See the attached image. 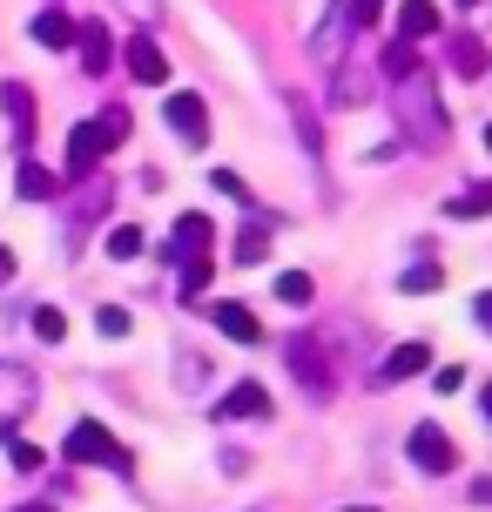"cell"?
Wrapping results in <instances>:
<instances>
[{
    "instance_id": "obj_1",
    "label": "cell",
    "mask_w": 492,
    "mask_h": 512,
    "mask_svg": "<svg viewBox=\"0 0 492 512\" xmlns=\"http://www.w3.org/2000/svg\"><path fill=\"white\" fill-rule=\"evenodd\" d=\"M129 142V108H95L88 122L68 128V176H88L102 155H115Z\"/></svg>"
},
{
    "instance_id": "obj_2",
    "label": "cell",
    "mask_w": 492,
    "mask_h": 512,
    "mask_svg": "<svg viewBox=\"0 0 492 512\" xmlns=\"http://www.w3.org/2000/svg\"><path fill=\"white\" fill-rule=\"evenodd\" d=\"M61 459L68 465H102V472H129V445L108 432V425H95V418H75L68 425V438H61Z\"/></svg>"
},
{
    "instance_id": "obj_3",
    "label": "cell",
    "mask_w": 492,
    "mask_h": 512,
    "mask_svg": "<svg viewBox=\"0 0 492 512\" xmlns=\"http://www.w3.org/2000/svg\"><path fill=\"white\" fill-rule=\"evenodd\" d=\"M284 364H290V378L304 384L311 398H331L337 371H331V351H324V337H317V331H290L284 337Z\"/></svg>"
},
{
    "instance_id": "obj_4",
    "label": "cell",
    "mask_w": 492,
    "mask_h": 512,
    "mask_svg": "<svg viewBox=\"0 0 492 512\" xmlns=\"http://www.w3.org/2000/svg\"><path fill=\"white\" fill-rule=\"evenodd\" d=\"M398 95H405V128H412L425 149H439V142H445V122H439V108H432V81L412 75V81H398Z\"/></svg>"
},
{
    "instance_id": "obj_5",
    "label": "cell",
    "mask_w": 492,
    "mask_h": 512,
    "mask_svg": "<svg viewBox=\"0 0 492 512\" xmlns=\"http://www.w3.org/2000/svg\"><path fill=\"white\" fill-rule=\"evenodd\" d=\"M34 398H41L34 391V371L27 364H0V432H14L27 411H34Z\"/></svg>"
},
{
    "instance_id": "obj_6",
    "label": "cell",
    "mask_w": 492,
    "mask_h": 512,
    "mask_svg": "<svg viewBox=\"0 0 492 512\" xmlns=\"http://www.w3.org/2000/svg\"><path fill=\"white\" fill-rule=\"evenodd\" d=\"M405 452H412L418 472H452V465H459V445H452V438H445L439 425H412Z\"/></svg>"
},
{
    "instance_id": "obj_7",
    "label": "cell",
    "mask_w": 492,
    "mask_h": 512,
    "mask_svg": "<svg viewBox=\"0 0 492 512\" xmlns=\"http://www.w3.org/2000/svg\"><path fill=\"white\" fill-rule=\"evenodd\" d=\"M162 115H169V128L182 135V149H203V142H209V108H203V95H189V88H182V95H169V108H162Z\"/></svg>"
},
{
    "instance_id": "obj_8",
    "label": "cell",
    "mask_w": 492,
    "mask_h": 512,
    "mask_svg": "<svg viewBox=\"0 0 492 512\" xmlns=\"http://www.w3.org/2000/svg\"><path fill=\"white\" fill-rule=\"evenodd\" d=\"M236 418H270V391H263L257 378L230 384V391L216 398V425H236Z\"/></svg>"
},
{
    "instance_id": "obj_9",
    "label": "cell",
    "mask_w": 492,
    "mask_h": 512,
    "mask_svg": "<svg viewBox=\"0 0 492 512\" xmlns=\"http://www.w3.org/2000/svg\"><path fill=\"white\" fill-rule=\"evenodd\" d=\"M432 34H445V14H439V0H405L398 7V41H432Z\"/></svg>"
},
{
    "instance_id": "obj_10",
    "label": "cell",
    "mask_w": 492,
    "mask_h": 512,
    "mask_svg": "<svg viewBox=\"0 0 492 512\" xmlns=\"http://www.w3.org/2000/svg\"><path fill=\"white\" fill-rule=\"evenodd\" d=\"M209 216H196V209H189V216H176V236H169V263H196V256H209Z\"/></svg>"
},
{
    "instance_id": "obj_11",
    "label": "cell",
    "mask_w": 492,
    "mask_h": 512,
    "mask_svg": "<svg viewBox=\"0 0 492 512\" xmlns=\"http://www.w3.org/2000/svg\"><path fill=\"white\" fill-rule=\"evenodd\" d=\"M122 61H129V75L142 81V88H162V81H169V61H162V48L149 34H135L129 48H122Z\"/></svg>"
},
{
    "instance_id": "obj_12",
    "label": "cell",
    "mask_w": 492,
    "mask_h": 512,
    "mask_svg": "<svg viewBox=\"0 0 492 512\" xmlns=\"http://www.w3.org/2000/svg\"><path fill=\"white\" fill-rule=\"evenodd\" d=\"M0 108H7V122H14V142H34V88L27 81H0Z\"/></svg>"
},
{
    "instance_id": "obj_13",
    "label": "cell",
    "mask_w": 492,
    "mask_h": 512,
    "mask_svg": "<svg viewBox=\"0 0 492 512\" xmlns=\"http://www.w3.org/2000/svg\"><path fill=\"white\" fill-rule=\"evenodd\" d=\"M75 48H81V68H88V75H108V68H115V41H108L102 21H81L75 27Z\"/></svg>"
},
{
    "instance_id": "obj_14",
    "label": "cell",
    "mask_w": 492,
    "mask_h": 512,
    "mask_svg": "<svg viewBox=\"0 0 492 512\" xmlns=\"http://www.w3.org/2000/svg\"><path fill=\"white\" fill-rule=\"evenodd\" d=\"M209 324L230 337V344H257V337H263V324H257V310H250V304H209Z\"/></svg>"
},
{
    "instance_id": "obj_15",
    "label": "cell",
    "mask_w": 492,
    "mask_h": 512,
    "mask_svg": "<svg viewBox=\"0 0 492 512\" xmlns=\"http://www.w3.org/2000/svg\"><path fill=\"white\" fill-rule=\"evenodd\" d=\"M418 371H432V344H398L385 364H378V384H405V378H418Z\"/></svg>"
},
{
    "instance_id": "obj_16",
    "label": "cell",
    "mask_w": 492,
    "mask_h": 512,
    "mask_svg": "<svg viewBox=\"0 0 492 512\" xmlns=\"http://www.w3.org/2000/svg\"><path fill=\"white\" fill-rule=\"evenodd\" d=\"M34 41L54 48V54H68V48H75V21H68L61 7H41V14H34Z\"/></svg>"
},
{
    "instance_id": "obj_17",
    "label": "cell",
    "mask_w": 492,
    "mask_h": 512,
    "mask_svg": "<svg viewBox=\"0 0 492 512\" xmlns=\"http://www.w3.org/2000/svg\"><path fill=\"white\" fill-rule=\"evenodd\" d=\"M378 75H385L391 88H398V81H412V75H425V68H418V48H412V41H391V48L378 54Z\"/></svg>"
},
{
    "instance_id": "obj_18",
    "label": "cell",
    "mask_w": 492,
    "mask_h": 512,
    "mask_svg": "<svg viewBox=\"0 0 492 512\" xmlns=\"http://www.w3.org/2000/svg\"><path fill=\"white\" fill-rule=\"evenodd\" d=\"M466 216H492V182H472L445 203V223H466Z\"/></svg>"
},
{
    "instance_id": "obj_19",
    "label": "cell",
    "mask_w": 492,
    "mask_h": 512,
    "mask_svg": "<svg viewBox=\"0 0 492 512\" xmlns=\"http://www.w3.org/2000/svg\"><path fill=\"white\" fill-rule=\"evenodd\" d=\"M284 108H290V122H297V135H304V149H311V155H324V128H317V108L304 102L297 88L284 95Z\"/></svg>"
},
{
    "instance_id": "obj_20",
    "label": "cell",
    "mask_w": 492,
    "mask_h": 512,
    "mask_svg": "<svg viewBox=\"0 0 492 512\" xmlns=\"http://www.w3.org/2000/svg\"><path fill=\"white\" fill-rule=\"evenodd\" d=\"M452 75H466V81L486 75V48H479L472 34H452Z\"/></svg>"
},
{
    "instance_id": "obj_21",
    "label": "cell",
    "mask_w": 492,
    "mask_h": 512,
    "mask_svg": "<svg viewBox=\"0 0 492 512\" xmlns=\"http://www.w3.org/2000/svg\"><path fill=\"white\" fill-rule=\"evenodd\" d=\"M439 270H432V263H412V270H405V277H398V290H405V297H432V290H439Z\"/></svg>"
},
{
    "instance_id": "obj_22",
    "label": "cell",
    "mask_w": 492,
    "mask_h": 512,
    "mask_svg": "<svg viewBox=\"0 0 492 512\" xmlns=\"http://www.w3.org/2000/svg\"><path fill=\"white\" fill-rule=\"evenodd\" d=\"M34 337H41V344H61V337H68V317L54 304H34Z\"/></svg>"
},
{
    "instance_id": "obj_23",
    "label": "cell",
    "mask_w": 492,
    "mask_h": 512,
    "mask_svg": "<svg viewBox=\"0 0 492 512\" xmlns=\"http://www.w3.org/2000/svg\"><path fill=\"white\" fill-rule=\"evenodd\" d=\"M108 256H115V263L142 256V230H135V223H115V230H108Z\"/></svg>"
},
{
    "instance_id": "obj_24",
    "label": "cell",
    "mask_w": 492,
    "mask_h": 512,
    "mask_svg": "<svg viewBox=\"0 0 492 512\" xmlns=\"http://www.w3.org/2000/svg\"><path fill=\"white\" fill-rule=\"evenodd\" d=\"M21 196H27V203H48V196H54V176L41 169V162H27V169H21Z\"/></svg>"
},
{
    "instance_id": "obj_25",
    "label": "cell",
    "mask_w": 492,
    "mask_h": 512,
    "mask_svg": "<svg viewBox=\"0 0 492 512\" xmlns=\"http://www.w3.org/2000/svg\"><path fill=\"white\" fill-rule=\"evenodd\" d=\"M277 297H284V304H311V277H304V270H284V277H277Z\"/></svg>"
},
{
    "instance_id": "obj_26",
    "label": "cell",
    "mask_w": 492,
    "mask_h": 512,
    "mask_svg": "<svg viewBox=\"0 0 492 512\" xmlns=\"http://www.w3.org/2000/svg\"><path fill=\"white\" fill-rule=\"evenodd\" d=\"M263 256H270V236H263V230L236 236V263H263Z\"/></svg>"
},
{
    "instance_id": "obj_27",
    "label": "cell",
    "mask_w": 492,
    "mask_h": 512,
    "mask_svg": "<svg viewBox=\"0 0 492 512\" xmlns=\"http://www.w3.org/2000/svg\"><path fill=\"white\" fill-rule=\"evenodd\" d=\"M182 290H189V297H203V290H209V256L182 263Z\"/></svg>"
},
{
    "instance_id": "obj_28",
    "label": "cell",
    "mask_w": 492,
    "mask_h": 512,
    "mask_svg": "<svg viewBox=\"0 0 492 512\" xmlns=\"http://www.w3.org/2000/svg\"><path fill=\"white\" fill-rule=\"evenodd\" d=\"M7 459H14V472H41V452H34V445H21L14 432H7Z\"/></svg>"
},
{
    "instance_id": "obj_29",
    "label": "cell",
    "mask_w": 492,
    "mask_h": 512,
    "mask_svg": "<svg viewBox=\"0 0 492 512\" xmlns=\"http://www.w3.org/2000/svg\"><path fill=\"white\" fill-rule=\"evenodd\" d=\"M95 324H102V337H129V331H135V317H129V310H115V304H108Z\"/></svg>"
},
{
    "instance_id": "obj_30",
    "label": "cell",
    "mask_w": 492,
    "mask_h": 512,
    "mask_svg": "<svg viewBox=\"0 0 492 512\" xmlns=\"http://www.w3.org/2000/svg\"><path fill=\"white\" fill-rule=\"evenodd\" d=\"M378 14H385V0H351V21H358V27H371Z\"/></svg>"
},
{
    "instance_id": "obj_31",
    "label": "cell",
    "mask_w": 492,
    "mask_h": 512,
    "mask_svg": "<svg viewBox=\"0 0 492 512\" xmlns=\"http://www.w3.org/2000/svg\"><path fill=\"white\" fill-rule=\"evenodd\" d=\"M14 277H21V263H14V250L0 243V283H14Z\"/></svg>"
},
{
    "instance_id": "obj_32",
    "label": "cell",
    "mask_w": 492,
    "mask_h": 512,
    "mask_svg": "<svg viewBox=\"0 0 492 512\" xmlns=\"http://www.w3.org/2000/svg\"><path fill=\"white\" fill-rule=\"evenodd\" d=\"M472 317H479V324L492 331V290H486V297H472Z\"/></svg>"
},
{
    "instance_id": "obj_33",
    "label": "cell",
    "mask_w": 492,
    "mask_h": 512,
    "mask_svg": "<svg viewBox=\"0 0 492 512\" xmlns=\"http://www.w3.org/2000/svg\"><path fill=\"white\" fill-rule=\"evenodd\" d=\"M472 499H479V506H492V479H479V486H472Z\"/></svg>"
},
{
    "instance_id": "obj_34",
    "label": "cell",
    "mask_w": 492,
    "mask_h": 512,
    "mask_svg": "<svg viewBox=\"0 0 492 512\" xmlns=\"http://www.w3.org/2000/svg\"><path fill=\"white\" fill-rule=\"evenodd\" d=\"M479 411H486V418H492V384H486V391H479Z\"/></svg>"
},
{
    "instance_id": "obj_35",
    "label": "cell",
    "mask_w": 492,
    "mask_h": 512,
    "mask_svg": "<svg viewBox=\"0 0 492 512\" xmlns=\"http://www.w3.org/2000/svg\"><path fill=\"white\" fill-rule=\"evenodd\" d=\"M14 512H54V506H48V499H34V506H14Z\"/></svg>"
},
{
    "instance_id": "obj_36",
    "label": "cell",
    "mask_w": 492,
    "mask_h": 512,
    "mask_svg": "<svg viewBox=\"0 0 492 512\" xmlns=\"http://www.w3.org/2000/svg\"><path fill=\"white\" fill-rule=\"evenodd\" d=\"M344 512H378V506H344Z\"/></svg>"
},
{
    "instance_id": "obj_37",
    "label": "cell",
    "mask_w": 492,
    "mask_h": 512,
    "mask_svg": "<svg viewBox=\"0 0 492 512\" xmlns=\"http://www.w3.org/2000/svg\"><path fill=\"white\" fill-rule=\"evenodd\" d=\"M459 7H479V0H459Z\"/></svg>"
},
{
    "instance_id": "obj_38",
    "label": "cell",
    "mask_w": 492,
    "mask_h": 512,
    "mask_svg": "<svg viewBox=\"0 0 492 512\" xmlns=\"http://www.w3.org/2000/svg\"><path fill=\"white\" fill-rule=\"evenodd\" d=\"M486 149H492V128H486Z\"/></svg>"
}]
</instances>
